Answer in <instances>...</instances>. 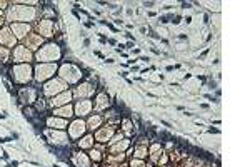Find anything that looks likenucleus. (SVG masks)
Listing matches in <instances>:
<instances>
[{
  "mask_svg": "<svg viewBox=\"0 0 250 167\" xmlns=\"http://www.w3.org/2000/svg\"><path fill=\"white\" fill-rule=\"evenodd\" d=\"M62 55H63L62 47L57 42L50 40L45 42L39 50L33 54V60H35V64H59Z\"/></svg>",
  "mask_w": 250,
  "mask_h": 167,
  "instance_id": "2",
  "label": "nucleus"
},
{
  "mask_svg": "<svg viewBox=\"0 0 250 167\" xmlns=\"http://www.w3.org/2000/svg\"><path fill=\"white\" fill-rule=\"evenodd\" d=\"M59 70V64H35L33 66V82L45 84L54 79Z\"/></svg>",
  "mask_w": 250,
  "mask_h": 167,
  "instance_id": "5",
  "label": "nucleus"
},
{
  "mask_svg": "<svg viewBox=\"0 0 250 167\" xmlns=\"http://www.w3.org/2000/svg\"><path fill=\"white\" fill-rule=\"evenodd\" d=\"M12 62L14 64H32L33 62V52H30L25 45L18 44L12 49Z\"/></svg>",
  "mask_w": 250,
  "mask_h": 167,
  "instance_id": "12",
  "label": "nucleus"
},
{
  "mask_svg": "<svg viewBox=\"0 0 250 167\" xmlns=\"http://www.w3.org/2000/svg\"><path fill=\"white\" fill-rule=\"evenodd\" d=\"M52 116L55 117H62V119H67V120H72L74 119V104H67L63 107H57V109H52Z\"/></svg>",
  "mask_w": 250,
  "mask_h": 167,
  "instance_id": "24",
  "label": "nucleus"
},
{
  "mask_svg": "<svg viewBox=\"0 0 250 167\" xmlns=\"http://www.w3.org/2000/svg\"><path fill=\"white\" fill-rule=\"evenodd\" d=\"M94 112L95 114H104L105 111L112 107V100L107 96V92H97L94 97Z\"/></svg>",
  "mask_w": 250,
  "mask_h": 167,
  "instance_id": "16",
  "label": "nucleus"
},
{
  "mask_svg": "<svg viewBox=\"0 0 250 167\" xmlns=\"http://www.w3.org/2000/svg\"><path fill=\"white\" fill-rule=\"evenodd\" d=\"M10 79L17 85H30L33 82V66L32 64H14L10 67Z\"/></svg>",
  "mask_w": 250,
  "mask_h": 167,
  "instance_id": "4",
  "label": "nucleus"
},
{
  "mask_svg": "<svg viewBox=\"0 0 250 167\" xmlns=\"http://www.w3.org/2000/svg\"><path fill=\"white\" fill-rule=\"evenodd\" d=\"M45 137L48 142H52L57 147H65L70 144V137L67 134V131H55V129H45L44 131Z\"/></svg>",
  "mask_w": 250,
  "mask_h": 167,
  "instance_id": "10",
  "label": "nucleus"
},
{
  "mask_svg": "<svg viewBox=\"0 0 250 167\" xmlns=\"http://www.w3.org/2000/svg\"><path fill=\"white\" fill-rule=\"evenodd\" d=\"M94 114V102L90 99H83V100H74V116L78 119H87V117Z\"/></svg>",
  "mask_w": 250,
  "mask_h": 167,
  "instance_id": "13",
  "label": "nucleus"
},
{
  "mask_svg": "<svg viewBox=\"0 0 250 167\" xmlns=\"http://www.w3.org/2000/svg\"><path fill=\"white\" fill-rule=\"evenodd\" d=\"M149 144H150L149 137H139L135 140V146H149Z\"/></svg>",
  "mask_w": 250,
  "mask_h": 167,
  "instance_id": "31",
  "label": "nucleus"
},
{
  "mask_svg": "<svg viewBox=\"0 0 250 167\" xmlns=\"http://www.w3.org/2000/svg\"><path fill=\"white\" fill-rule=\"evenodd\" d=\"M87 132L89 131H87L85 119H78V117H74L69 122V127H67V134H69L70 140H75V142L80 137H83Z\"/></svg>",
  "mask_w": 250,
  "mask_h": 167,
  "instance_id": "9",
  "label": "nucleus"
},
{
  "mask_svg": "<svg viewBox=\"0 0 250 167\" xmlns=\"http://www.w3.org/2000/svg\"><path fill=\"white\" fill-rule=\"evenodd\" d=\"M128 162V167H145V161H142V159H130Z\"/></svg>",
  "mask_w": 250,
  "mask_h": 167,
  "instance_id": "29",
  "label": "nucleus"
},
{
  "mask_svg": "<svg viewBox=\"0 0 250 167\" xmlns=\"http://www.w3.org/2000/svg\"><path fill=\"white\" fill-rule=\"evenodd\" d=\"M45 42H47V40H45L44 37H40L39 33L30 32L29 35L20 42V44H22V45H25V47H27L30 52H33V54H35V52L39 50V49L42 47V45L45 44Z\"/></svg>",
  "mask_w": 250,
  "mask_h": 167,
  "instance_id": "18",
  "label": "nucleus"
},
{
  "mask_svg": "<svg viewBox=\"0 0 250 167\" xmlns=\"http://www.w3.org/2000/svg\"><path fill=\"white\" fill-rule=\"evenodd\" d=\"M57 77L62 79V81L65 82L69 87H74V85H77V84L82 82L83 70L78 66L72 64V62H63V64H59Z\"/></svg>",
  "mask_w": 250,
  "mask_h": 167,
  "instance_id": "3",
  "label": "nucleus"
},
{
  "mask_svg": "<svg viewBox=\"0 0 250 167\" xmlns=\"http://www.w3.org/2000/svg\"><path fill=\"white\" fill-rule=\"evenodd\" d=\"M37 2H10V7L5 10L7 25L10 24H33L40 18V7Z\"/></svg>",
  "mask_w": 250,
  "mask_h": 167,
  "instance_id": "1",
  "label": "nucleus"
},
{
  "mask_svg": "<svg viewBox=\"0 0 250 167\" xmlns=\"http://www.w3.org/2000/svg\"><path fill=\"white\" fill-rule=\"evenodd\" d=\"M35 114H39V112H37L35 109H33V105H27V107H24V116L29 117V119H32V117L35 116Z\"/></svg>",
  "mask_w": 250,
  "mask_h": 167,
  "instance_id": "30",
  "label": "nucleus"
},
{
  "mask_svg": "<svg viewBox=\"0 0 250 167\" xmlns=\"http://www.w3.org/2000/svg\"><path fill=\"white\" fill-rule=\"evenodd\" d=\"M9 27L18 42L24 40L30 32H33V24H10Z\"/></svg>",
  "mask_w": 250,
  "mask_h": 167,
  "instance_id": "19",
  "label": "nucleus"
},
{
  "mask_svg": "<svg viewBox=\"0 0 250 167\" xmlns=\"http://www.w3.org/2000/svg\"><path fill=\"white\" fill-rule=\"evenodd\" d=\"M74 100H83V99H94L97 94V85L90 81H82L77 85L70 87Z\"/></svg>",
  "mask_w": 250,
  "mask_h": 167,
  "instance_id": "8",
  "label": "nucleus"
},
{
  "mask_svg": "<svg viewBox=\"0 0 250 167\" xmlns=\"http://www.w3.org/2000/svg\"><path fill=\"white\" fill-rule=\"evenodd\" d=\"M33 32L39 33L40 37H44L47 42H50L57 35L55 33V20L54 18L40 17L39 20L33 22Z\"/></svg>",
  "mask_w": 250,
  "mask_h": 167,
  "instance_id": "6",
  "label": "nucleus"
},
{
  "mask_svg": "<svg viewBox=\"0 0 250 167\" xmlns=\"http://www.w3.org/2000/svg\"><path fill=\"white\" fill-rule=\"evenodd\" d=\"M85 124H87V131L89 132H95L97 129H100L102 125L105 124V119H104V116H102V114H90L89 117H87L85 119Z\"/></svg>",
  "mask_w": 250,
  "mask_h": 167,
  "instance_id": "22",
  "label": "nucleus"
},
{
  "mask_svg": "<svg viewBox=\"0 0 250 167\" xmlns=\"http://www.w3.org/2000/svg\"><path fill=\"white\" fill-rule=\"evenodd\" d=\"M12 62V50L5 47H0V64H9Z\"/></svg>",
  "mask_w": 250,
  "mask_h": 167,
  "instance_id": "28",
  "label": "nucleus"
},
{
  "mask_svg": "<svg viewBox=\"0 0 250 167\" xmlns=\"http://www.w3.org/2000/svg\"><path fill=\"white\" fill-rule=\"evenodd\" d=\"M67 89H70L69 85H67L65 82L62 81V79H59L55 75L54 79H50V81H47L45 84H42V90L40 94L44 96L45 99H52L54 96H59L60 92H65Z\"/></svg>",
  "mask_w": 250,
  "mask_h": 167,
  "instance_id": "7",
  "label": "nucleus"
},
{
  "mask_svg": "<svg viewBox=\"0 0 250 167\" xmlns=\"http://www.w3.org/2000/svg\"><path fill=\"white\" fill-rule=\"evenodd\" d=\"M134 159H142V161H145V159H149V146H135L134 144Z\"/></svg>",
  "mask_w": 250,
  "mask_h": 167,
  "instance_id": "26",
  "label": "nucleus"
},
{
  "mask_svg": "<svg viewBox=\"0 0 250 167\" xmlns=\"http://www.w3.org/2000/svg\"><path fill=\"white\" fill-rule=\"evenodd\" d=\"M117 131H119V127H115V125L104 124L100 129H97V131L94 132V139H95L97 144H105V146H107V142L112 139V135L115 134Z\"/></svg>",
  "mask_w": 250,
  "mask_h": 167,
  "instance_id": "14",
  "label": "nucleus"
},
{
  "mask_svg": "<svg viewBox=\"0 0 250 167\" xmlns=\"http://www.w3.org/2000/svg\"><path fill=\"white\" fill-rule=\"evenodd\" d=\"M48 109L63 107L67 104H74V96H72V89H67L65 92H60L59 96H54L52 99H47Z\"/></svg>",
  "mask_w": 250,
  "mask_h": 167,
  "instance_id": "15",
  "label": "nucleus"
},
{
  "mask_svg": "<svg viewBox=\"0 0 250 167\" xmlns=\"http://www.w3.org/2000/svg\"><path fill=\"white\" fill-rule=\"evenodd\" d=\"M102 167H113V166H110V164H107V162H104V164H102Z\"/></svg>",
  "mask_w": 250,
  "mask_h": 167,
  "instance_id": "33",
  "label": "nucleus"
},
{
  "mask_svg": "<svg viewBox=\"0 0 250 167\" xmlns=\"http://www.w3.org/2000/svg\"><path fill=\"white\" fill-rule=\"evenodd\" d=\"M3 25H7V24H5V20H3V18H2V17H0V29H2V27H3Z\"/></svg>",
  "mask_w": 250,
  "mask_h": 167,
  "instance_id": "32",
  "label": "nucleus"
},
{
  "mask_svg": "<svg viewBox=\"0 0 250 167\" xmlns=\"http://www.w3.org/2000/svg\"><path fill=\"white\" fill-rule=\"evenodd\" d=\"M70 120L62 119V117H55V116H47L45 117V125L47 129H55V131H67Z\"/></svg>",
  "mask_w": 250,
  "mask_h": 167,
  "instance_id": "20",
  "label": "nucleus"
},
{
  "mask_svg": "<svg viewBox=\"0 0 250 167\" xmlns=\"http://www.w3.org/2000/svg\"><path fill=\"white\" fill-rule=\"evenodd\" d=\"M75 146H77L78 150H83V152H89L90 149H92L94 146H95V139H94V134L92 132H87L83 137H80L75 142Z\"/></svg>",
  "mask_w": 250,
  "mask_h": 167,
  "instance_id": "23",
  "label": "nucleus"
},
{
  "mask_svg": "<svg viewBox=\"0 0 250 167\" xmlns=\"http://www.w3.org/2000/svg\"><path fill=\"white\" fill-rule=\"evenodd\" d=\"M33 109H35L37 112H47V109H48V104H47V99H45L44 96H39V99H37L35 102H33Z\"/></svg>",
  "mask_w": 250,
  "mask_h": 167,
  "instance_id": "27",
  "label": "nucleus"
},
{
  "mask_svg": "<svg viewBox=\"0 0 250 167\" xmlns=\"http://www.w3.org/2000/svg\"><path fill=\"white\" fill-rule=\"evenodd\" d=\"M120 132L125 135L127 139H130L132 135H134V122H132L130 119H122L120 120Z\"/></svg>",
  "mask_w": 250,
  "mask_h": 167,
  "instance_id": "25",
  "label": "nucleus"
},
{
  "mask_svg": "<svg viewBox=\"0 0 250 167\" xmlns=\"http://www.w3.org/2000/svg\"><path fill=\"white\" fill-rule=\"evenodd\" d=\"M70 161L75 167H92V161H90L89 154L83 150H74L70 154Z\"/></svg>",
  "mask_w": 250,
  "mask_h": 167,
  "instance_id": "21",
  "label": "nucleus"
},
{
  "mask_svg": "<svg viewBox=\"0 0 250 167\" xmlns=\"http://www.w3.org/2000/svg\"><path fill=\"white\" fill-rule=\"evenodd\" d=\"M18 44H20V42L15 39V35L12 33V30H10L9 25H3V27L0 29V47H5V49H10V50H12V49L17 47Z\"/></svg>",
  "mask_w": 250,
  "mask_h": 167,
  "instance_id": "17",
  "label": "nucleus"
},
{
  "mask_svg": "<svg viewBox=\"0 0 250 167\" xmlns=\"http://www.w3.org/2000/svg\"><path fill=\"white\" fill-rule=\"evenodd\" d=\"M39 96H40V89L32 87V85H24L17 90L18 100L24 102V104H27V105H33V102L39 99Z\"/></svg>",
  "mask_w": 250,
  "mask_h": 167,
  "instance_id": "11",
  "label": "nucleus"
}]
</instances>
